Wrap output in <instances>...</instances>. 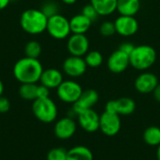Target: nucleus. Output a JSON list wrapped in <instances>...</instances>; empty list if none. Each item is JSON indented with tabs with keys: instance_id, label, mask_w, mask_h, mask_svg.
<instances>
[{
	"instance_id": "a878e982",
	"label": "nucleus",
	"mask_w": 160,
	"mask_h": 160,
	"mask_svg": "<svg viewBox=\"0 0 160 160\" xmlns=\"http://www.w3.org/2000/svg\"><path fill=\"white\" fill-rule=\"evenodd\" d=\"M40 10L46 15L47 18H50V17L59 13V7L53 1H46L41 6Z\"/></svg>"
},
{
	"instance_id": "b1692460",
	"label": "nucleus",
	"mask_w": 160,
	"mask_h": 160,
	"mask_svg": "<svg viewBox=\"0 0 160 160\" xmlns=\"http://www.w3.org/2000/svg\"><path fill=\"white\" fill-rule=\"evenodd\" d=\"M84 61L87 67L90 68H98L103 63V56L98 51H90L85 54Z\"/></svg>"
},
{
	"instance_id": "7c9ffc66",
	"label": "nucleus",
	"mask_w": 160,
	"mask_h": 160,
	"mask_svg": "<svg viewBox=\"0 0 160 160\" xmlns=\"http://www.w3.org/2000/svg\"><path fill=\"white\" fill-rule=\"evenodd\" d=\"M9 109H10L9 100L7 98L1 96L0 97V113H6L9 111Z\"/></svg>"
},
{
	"instance_id": "4468645a",
	"label": "nucleus",
	"mask_w": 160,
	"mask_h": 160,
	"mask_svg": "<svg viewBox=\"0 0 160 160\" xmlns=\"http://www.w3.org/2000/svg\"><path fill=\"white\" fill-rule=\"evenodd\" d=\"M107 66L111 72L116 74L122 73L130 66L129 55L118 49L112 52V54L108 58Z\"/></svg>"
},
{
	"instance_id": "423d86ee",
	"label": "nucleus",
	"mask_w": 160,
	"mask_h": 160,
	"mask_svg": "<svg viewBox=\"0 0 160 160\" xmlns=\"http://www.w3.org/2000/svg\"><path fill=\"white\" fill-rule=\"evenodd\" d=\"M82 86L72 80L63 81L62 83L56 88L57 97L65 103L74 104L82 93Z\"/></svg>"
},
{
	"instance_id": "39448f33",
	"label": "nucleus",
	"mask_w": 160,
	"mask_h": 160,
	"mask_svg": "<svg viewBox=\"0 0 160 160\" xmlns=\"http://www.w3.org/2000/svg\"><path fill=\"white\" fill-rule=\"evenodd\" d=\"M46 31L52 38L55 39H65L68 38L71 33L69 20L59 13L53 15L48 18Z\"/></svg>"
},
{
	"instance_id": "f704fd0d",
	"label": "nucleus",
	"mask_w": 160,
	"mask_h": 160,
	"mask_svg": "<svg viewBox=\"0 0 160 160\" xmlns=\"http://www.w3.org/2000/svg\"><path fill=\"white\" fill-rule=\"evenodd\" d=\"M61 1L67 5H73L77 2V0H61Z\"/></svg>"
},
{
	"instance_id": "2f4dec72",
	"label": "nucleus",
	"mask_w": 160,
	"mask_h": 160,
	"mask_svg": "<svg viewBox=\"0 0 160 160\" xmlns=\"http://www.w3.org/2000/svg\"><path fill=\"white\" fill-rule=\"evenodd\" d=\"M134 48H135V46H134L133 43H131V42H123L120 45L119 50H121L122 52H126L127 54L129 55L133 52Z\"/></svg>"
},
{
	"instance_id": "f3484780",
	"label": "nucleus",
	"mask_w": 160,
	"mask_h": 160,
	"mask_svg": "<svg viewBox=\"0 0 160 160\" xmlns=\"http://www.w3.org/2000/svg\"><path fill=\"white\" fill-rule=\"evenodd\" d=\"M63 74L56 68H47L44 69L39 82L40 84L51 89H56L63 82Z\"/></svg>"
},
{
	"instance_id": "6e6552de",
	"label": "nucleus",
	"mask_w": 160,
	"mask_h": 160,
	"mask_svg": "<svg viewBox=\"0 0 160 160\" xmlns=\"http://www.w3.org/2000/svg\"><path fill=\"white\" fill-rule=\"evenodd\" d=\"M67 48L70 55L82 57L89 51V40L84 34H72L68 37Z\"/></svg>"
},
{
	"instance_id": "473e14b6",
	"label": "nucleus",
	"mask_w": 160,
	"mask_h": 160,
	"mask_svg": "<svg viewBox=\"0 0 160 160\" xmlns=\"http://www.w3.org/2000/svg\"><path fill=\"white\" fill-rule=\"evenodd\" d=\"M153 95H154V98L155 99L158 101V102H160V84L158 83V86L155 88V90L153 91Z\"/></svg>"
},
{
	"instance_id": "aec40b11",
	"label": "nucleus",
	"mask_w": 160,
	"mask_h": 160,
	"mask_svg": "<svg viewBox=\"0 0 160 160\" xmlns=\"http://www.w3.org/2000/svg\"><path fill=\"white\" fill-rule=\"evenodd\" d=\"M99 16H108L116 10L117 0H90Z\"/></svg>"
},
{
	"instance_id": "393cba45",
	"label": "nucleus",
	"mask_w": 160,
	"mask_h": 160,
	"mask_svg": "<svg viewBox=\"0 0 160 160\" xmlns=\"http://www.w3.org/2000/svg\"><path fill=\"white\" fill-rule=\"evenodd\" d=\"M41 51H42V49H41L40 43L36 40H31V41L27 42L24 47L25 56L30 57V58L38 59L39 57V55L41 54Z\"/></svg>"
},
{
	"instance_id": "a211bd4d",
	"label": "nucleus",
	"mask_w": 160,
	"mask_h": 160,
	"mask_svg": "<svg viewBox=\"0 0 160 160\" xmlns=\"http://www.w3.org/2000/svg\"><path fill=\"white\" fill-rule=\"evenodd\" d=\"M92 21L82 13L74 15L69 20L70 31L72 34H85L91 27Z\"/></svg>"
},
{
	"instance_id": "6ab92c4d",
	"label": "nucleus",
	"mask_w": 160,
	"mask_h": 160,
	"mask_svg": "<svg viewBox=\"0 0 160 160\" xmlns=\"http://www.w3.org/2000/svg\"><path fill=\"white\" fill-rule=\"evenodd\" d=\"M141 8L140 0H117L116 10L120 15L135 16Z\"/></svg>"
},
{
	"instance_id": "5701e85b",
	"label": "nucleus",
	"mask_w": 160,
	"mask_h": 160,
	"mask_svg": "<svg viewBox=\"0 0 160 160\" xmlns=\"http://www.w3.org/2000/svg\"><path fill=\"white\" fill-rule=\"evenodd\" d=\"M37 83H21L19 87V95L24 100L34 101L37 99Z\"/></svg>"
},
{
	"instance_id": "9b49d317",
	"label": "nucleus",
	"mask_w": 160,
	"mask_h": 160,
	"mask_svg": "<svg viewBox=\"0 0 160 160\" xmlns=\"http://www.w3.org/2000/svg\"><path fill=\"white\" fill-rule=\"evenodd\" d=\"M99 96L98 93L94 89H87L82 91L79 99L72 104V111L75 114H79L80 112L92 109L98 101Z\"/></svg>"
},
{
	"instance_id": "2eb2a0df",
	"label": "nucleus",
	"mask_w": 160,
	"mask_h": 160,
	"mask_svg": "<svg viewBox=\"0 0 160 160\" xmlns=\"http://www.w3.org/2000/svg\"><path fill=\"white\" fill-rule=\"evenodd\" d=\"M158 84V77L151 72H143L139 75L134 82L135 89L142 94L153 93L155 88Z\"/></svg>"
},
{
	"instance_id": "4c0bfd02",
	"label": "nucleus",
	"mask_w": 160,
	"mask_h": 160,
	"mask_svg": "<svg viewBox=\"0 0 160 160\" xmlns=\"http://www.w3.org/2000/svg\"><path fill=\"white\" fill-rule=\"evenodd\" d=\"M12 1H17V0H10V2H12Z\"/></svg>"
},
{
	"instance_id": "f257e3e1",
	"label": "nucleus",
	"mask_w": 160,
	"mask_h": 160,
	"mask_svg": "<svg viewBox=\"0 0 160 160\" xmlns=\"http://www.w3.org/2000/svg\"><path fill=\"white\" fill-rule=\"evenodd\" d=\"M42 64L38 59L22 57L13 67V75L21 83H37L43 72Z\"/></svg>"
},
{
	"instance_id": "412c9836",
	"label": "nucleus",
	"mask_w": 160,
	"mask_h": 160,
	"mask_svg": "<svg viewBox=\"0 0 160 160\" xmlns=\"http://www.w3.org/2000/svg\"><path fill=\"white\" fill-rule=\"evenodd\" d=\"M67 160H94V156L88 147L77 145L68 151Z\"/></svg>"
},
{
	"instance_id": "e433bc0d",
	"label": "nucleus",
	"mask_w": 160,
	"mask_h": 160,
	"mask_svg": "<svg viewBox=\"0 0 160 160\" xmlns=\"http://www.w3.org/2000/svg\"><path fill=\"white\" fill-rule=\"evenodd\" d=\"M157 158H158V160H160V145H158V151H157Z\"/></svg>"
},
{
	"instance_id": "7ed1b4c3",
	"label": "nucleus",
	"mask_w": 160,
	"mask_h": 160,
	"mask_svg": "<svg viewBox=\"0 0 160 160\" xmlns=\"http://www.w3.org/2000/svg\"><path fill=\"white\" fill-rule=\"evenodd\" d=\"M157 60V52L150 45H139L135 46L133 52L129 54L130 66L141 71L150 68Z\"/></svg>"
},
{
	"instance_id": "dca6fc26",
	"label": "nucleus",
	"mask_w": 160,
	"mask_h": 160,
	"mask_svg": "<svg viewBox=\"0 0 160 160\" xmlns=\"http://www.w3.org/2000/svg\"><path fill=\"white\" fill-rule=\"evenodd\" d=\"M77 124L70 117H64L54 125V134L60 140H68L76 132Z\"/></svg>"
},
{
	"instance_id": "cd10ccee",
	"label": "nucleus",
	"mask_w": 160,
	"mask_h": 160,
	"mask_svg": "<svg viewBox=\"0 0 160 160\" xmlns=\"http://www.w3.org/2000/svg\"><path fill=\"white\" fill-rule=\"evenodd\" d=\"M99 33L103 37H111V36L114 35L116 33L114 22L106 21V22H102L99 27Z\"/></svg>"
},
{
	"instance_id": "bb28decb",
	"label": "nucleus",
	"mask_w": 160,
	"mask_h": 160,
	"mask_svg": "<svg viewBox=\"0 0 160 160\" xmlns=\"http://www.w3.org/2000/svg\"><path fill=\"white\" fill-rule=\"evenodd\" d=\"M68 151L61 147L52 148L47 154V160H67Z\"/></svg>"
},
{
	"instance_id": "c756f323",
	"label": "nucleus",
	"mask_w": 160,
	"mask_h": 160,
	"mask_svg": "<svg viewBox=\"0 0 160 160\" xmlns=\"http://www.w3.org/2000/svg\"><path fill=\"white\" fill-rule=\"evenodd\" d=\"M50 96V89L42 84L38 85L37 89V98H46Z\"/></svg>"
},
{
	"instance_id": "1a4fd4ad",
	"label": "nucleus",
	"mask_w": 160,
	"mask_h": 160,
	"mask_svg": "<svg viewBox=\"0 0 160 160\" xmlns=\"http://www.w3.org/2000/svg\"><path fill=\"white\" fill-rule=\"evenodd\" d=\"M135 109L136 103L130 98H121L115 100H110L105 105V111L119 115H129L134 112Z\"/></svg>"
},
{
	"instance_id": "58836bf2",
	"label": "nucleus",
	"mask_w": 160,
	"mask_h": 160,
	"mask_svg": "<svg viewBox=\"0 0 160 160\" xmlns=\"http://www.w3.org/2000/svg\"><path fill=\"white\" fill-rule=\"evenodd\" d=\"M43 1H44V0H43Z\"/></svg>"
},
{
	"instance_id": "c85d7f7f",
	"label": "nucleus",
	"mask_w": 160,
	"mask_h": 160,
	"mask_svg": "<svg viewBox=\"0 0 160 160\" xmlns=\"http://www.w3.org/2000/svg\"><path fill=\"white\" fill-rule=\"evenodd\" d=\"M82 14L84 15L85 17H87L89 20H91L92 22L96 21L98 19V17L99 16L98 11L96 10V8L91 5V4H87L85 5L82 9Z\"/></svg>"
},
{
	"instance_id": "0eeeda50",
	"label": "nucleus",
	"mask_w": 160,
	"mask_h": 160,
	"mask_svg": "<svg viewBox=\"0 0 160 160\" xmlns=\"http://www.w3.org/2000/svg\"><path fill=\"white\" fill-rule=\"evenodd\" d=\"M99 129L106 136H115L121 129V119L117 113L105 111L100 115Z\"/></svg>"
},
{
	"instance_id": "72a5a7b5",
	"label": "nucleus",
	"mask_w": 160,
	"mask_h": 160,
	"mask_svg": "<svg viewBox=\"0 0 160 160\" xmlns=\"http://www.w3.org/2000/svg\"><path fill=\"white\" fill-rule=\"evenodd\" d=\"M9 3H10V0H0V10L6 8Z\"/></svg>"
},
{
	"instance_id": "20e7f679",
	"label": "nucleus",
	"mask_w": 160,
	"mask_h": 160,
	"mask_svg": "<svg viewBox=\"0 0 160 160\" xmlns=\"http://www.w3.org/2000/svg\"><path fill=\"white\" fill-rule=\"evenodd\" d=\"M32 111L36 118L45 124L53 122L58 114L57 106L50 98L35 99L32 104Z\"/></svg>"
},
{
	"instance_id": "f03ea898",
	"label": "nucleus",
	"mask_w": 160,
	"mask_h": 160,
	"mask_svg": "<svg viewBox=\"0 0 160 160\" xmlns=\"http://www.w3.org/2000/svg\"><path fill=\"white\" fill-rule=\"evenodd\" d=\"M48 18L40 10L37 8H29L24 10L20 18L22 29L30 35H38L46 31Z\"/></svg>"
},
{
	"instance_id": "4be33fe9",
	"label": "nucleus",
	"mask_w": 160,
	"mask_h": 160,
	"mask_svg": "<svg viewBox=\"0 0 160 160\" xmlns=\"http://www.w3.org/2000/svg\"><path fill=\"white\" fill-rule=\"evenodd\" d=\"M143 141L150 146L160 145V128L149 127L143 132Z\"/></svg>"
},
{
	"instance_id": "9d476101",
	"label": "nucleus",
	"mask_w": 160,
	"mask_h": 160,
	"mask_svg": "<svg viewBox=\"0 0 160 160\" xmlns=\"http://www.w3.org/2000/svg\"><path fill=\"white\" fill-rule=\"evenodd\" d=\"M86 68L87 65L84 61V58L81 56L70 55L66 58L63 63L64 72L71 78H78L82 76L85 73Z\"/></svg>"
},
{
	"instance_id": "f8f14e48",
	"label": "nucleus",
	"mask_w": 160,
	"mask_h": 160,
	"mask_svg": "<svg viewBox=\"0 0 160 160\" xmlns=\"http://www.w3.org/2000/svg\"><path fill=\"white\" fill-rule=\"evenodd\" d=\"M116 33L123 37H130L137 33L139 29V22L134 16L120 15L114 21Z\"/></svg>"
},
{
	"instance_id": "c9c22d12",
	"label": "nucleus",
	"mask_w": 160,
	"mask_h": 160,
	"mask_svg": "<svg viewBox=\"0 0 160 160\" xmlns=\"http://www.w3.org/2000/svg\"><path fill=\"white\" fill-rule=\"evenodd\" d=\"M4 93V84H3V82L0 80V97L3 95Z\"/></svg>"
},
{
	"instance_id": "ddd939ff",
	"label": "nucleus",
	"mask_w": 160,
	"mask_h": 160,
	"mask_svg": "<svg viewBox=\"0 0 160 160\" xmlns=\"http://www.w3.org/2000/svg\"><path fill=\"white\" fill-rule=\"evenodd\" d=\"M80 127L88 133H94L99 129L100 116L93 109L83 111L77 114Z\"/></svg>"
}]
</instances>
